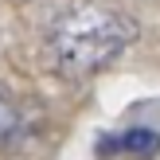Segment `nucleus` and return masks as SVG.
Returning <instances> with one entry per match:
<instances>
[{
    "label": "nucleus",
    "instance_id": "obj_1",
    "mask_svg": "<svg viewBox=\"0 0 160 160\" xmlns=\"http://www.w3.org/2000/svg\"><path fill=\"white\" fill-rule=\"evenodd\" d=\"M141 35L137 20L109 0H62L43 28V47L55 70L67 78H90L117 62Z\"/></svg>",
    "mask_w": 160,
    "mask_h": 160
},
{
    "label": "nucleus",
    "instance_id": "obj_2",
    "mask_svg": "<svg viewBox=\"0 0 160 160\" xmlns=\"http://www.w3.org/2000/svg\"><path fill=\"white\" fill-rule=\"evenodd\" d=\"M160 152V129L148 125H125L98 141V156H156Z\"/></svg>",
    "mask_w": 160,
    "mask_h": 160
},
{
    "label": "nucleus",
    "instance_id": "obj_3",
    "mask_svg": "<svg viewBox=\"0 0 160 160\" xmlns=\"http://www.w3.org/2000/svg\"><path fill=\"white\" fill-rule=\"evenodd\" d=\"M20 137H23V109L16 106V98L0 86V148L16 145Z\"/></svg>",
    "mask_w": 160,
    "mask_h": 160
}]
</instances>
